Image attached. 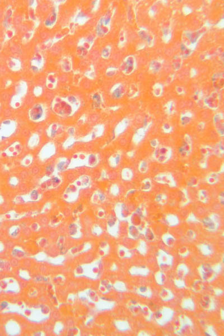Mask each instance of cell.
I'll return each mask as SVG.
<instances>
[{"mask_svg":"<svg viewBox=\"0 0 224 336\" xmlns=\"http://www.w3.org/2000/svg\"><path fill=\"white\" fill-rule=\"evenodd\" d=\"M42 114L43 110L42 107L40 105H36L34 107L33 110H32L31 117L32 119L36 120L39 119L42 117Z\"/></svg>","mask_w":224,"mask_h":336,"instance_id":"obj_1","label":"cell"},{"mask_svg":"<svg viewBox=\"0 0 224 336\" xmlns=\"http://www.w3.org/2000/svg\"><path fill=\"white\" fill-rule=\"evenodd\" d=\"M7 305H8V303L6 301H3L2 303L1 304L0 308H1V309H5V308H6Z\"/></svg>","mask_w":224,"mask_h":336,"instance_id":"obj_2","label":"cell"}]
</instances>
